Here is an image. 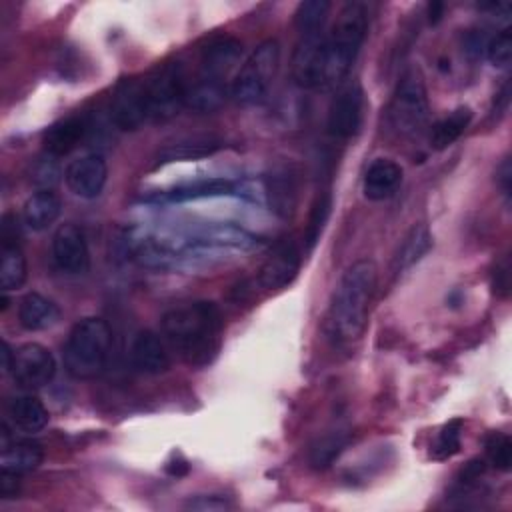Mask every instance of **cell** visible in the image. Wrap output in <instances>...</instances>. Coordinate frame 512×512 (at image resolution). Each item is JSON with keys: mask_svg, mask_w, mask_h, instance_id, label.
Segmentation results:
<instances>
[{"mask_svg": "<svg viewBox=\"0 0 512 512\" xmlns=\"http://www.w3.org/2000/svg\"><path fill=\"white\" fill-rule=\"evenodd\" d=\"M162 334L190 366L210 364L222 342V312L210 300H192L172 306L162 316Z\"/></svg>", "mask_w": 512, "mask_h": 512, "instance_id": "6da1fadb", "label": "cell"}, {"mask_svg": "<svg viewBox=\"0 0 512 512\" xmlns=\"http://www.w3.org/2000/svg\"><path fill=\"white\" fill-rule=\"evenodd\" d=\"M378 270L368 258L356 260L340 276L326 314V332L336 344L356 342L368 322Z\"/></svg>", "mask_w": 512, "mask_h": 512, "instance_id": "7a4b0ae2", "label": "cell"}, {"mask_svg": "<svg viewBox=\"0 0 512 512\" xmlns=\"http://www.w3.org/2000/svg\"><path fill=\"white\" fill-rule=\"evenodd\" d=\"M368 32V8L362 2H348L340 10L330 32L324 34L318 90L342 86L352 70Z\"/></svg>", "mask_w": 512, "mask_h": 512, "instance_id": "3957f363", "label": "cell"}, {"mask_svg": "<svg viewBox=\"0 0 512 512\" xmlns=\"http://www.w3.org/2000/svg\"><path fill=\"white\" fill-rule=\"evenodd\" d=\"M112 346V332L106 320L90 316L78 320L64 344V368L76 380H92L106 368Z\"/></svg>", "mask_w": 512, "mask_h": 512, "instance_id": "277c9868", "label": "cell"}, {"mask_svg": "<svg viewBox=\"0 0 512 512\" xmlns=\"http://www.w3.org/2000/svg\"><path fill=\"white\" fill-rule=\"evenodd\" d=\"M280 68V44L274 38L260 42L246 58L230 84V96L236 104L254 106L266 100Z\"/></svg>", "mask_w": 512, "mask_h": 512, "instance_id": "5b68a950", "label": "cell"}, {"mask_svg": "<svg viewBox=\"0 0 512 512\" xmlns=\"http://www.w3.org/2000/svg\"><path fill=\"white\" fill-rule=\"evenodd\" d=\"M388 126L400 138L418 134L428 120V94L418 70H406L390 98Z\"/></svg>", "mask_w": 512, "mask_h": 512, "instance_id": "8992f818", "label": "cell"}, {"mask_svg": "<svg viewBox=\"0 0 512 512\" xmlns=\"http://www.w3.org/2000/svg\"><path fill=\"white\" fill-rule=\"evenodd\" d=\"M148 106H150V120H164L184 106L186 100V74L180 62H166L158 66L150 76L144 78Z\"/></svg>", "mask_w": 512, "mask_h": 512, "instance_id": "52a82bcc", "label": "cell"}, {"mask_svg": "<svg viewBox=\"0 0 512 512\" xmlns=\"http://www.w3.org/2000/svg\"><path fill=\"white\" fill-rule=\"evenodd\" d=\"M10 372L18 386L26 390H38L52 382L56 374V360L46 346L38 342H28L14 350V362Z\"/></svg>", "mask_w": 512, "mask_h": 512, "instance_id": "ba28073f", "label": "cell"}, {"mask_svg": "<svg viewBox=\"0 0 512 512\" xmlns=\"http://www.w3.org/2000/svg\"><path fill=\"white\" fill-rule=\"evenodd\" d=\"M362 106H364L362 86L358 82L342 84L328 110V120H326L328 134L336 140L352 138L360 128Z\"/></svg>", "mask_w": 512, "mask_h": 512, "instance_id": "9c48e42d", "label": "cell"}, {"mask_svg": "<svg viewBox=\"0 0 512 512\" xmlns=\"http://www.w3.org/2000/svg\"><path fill=\"white\" fill-rule=\"evenodd\" d=\"M52 260L64 274L78 276L90 268L88 242L80 226L66 222L52 236Z\"/></svg>", "mask_w": 512, "mask_h": 512, "instance_id": "30bf717a", "label": "cell"}, {"mask_svg": "<svg viewBox=\"0 0 512 512\" xmlns=\"http://www.w3.org/2000/svg\"><path fill=\"white\" fill-rule=\"evenodd\" d=\"M110 114L114 124L120 130H136L144 122L150 120V106H148V96H146V86L144 80L130 78L118 84Z\"/></svg>", "mask_w": 512, "mask_h": 512, "instance_id": "8fae6325", "label": "cell"}, {"mask_svg": "<svg viewBox=\"0 0 512 512\" xmlns=\"http://www.w3.org/2000/svg\"><path fill=\"white\" fill-rule=\"evenodd\" d=\"M66 186L72 194L92 200L98 198L108 180V166L102 154H86L72 160L64 172Z\"/></svg>", "mask_w": 512, "mask_h": 512, "instance_id": "7c38bea8", "label": "cell"}, {"mask_svg": "<svg viewBox=\"0 0 512 512\" xmlns=\"http://www.w3.org/2000/svg\"><path fill=\"white\" fill-rule=\"evenodd\" d=\"M224 146V140L214 134H186L178 136L170 142H164L154 158V166L172 164V162H186V160H200L206 156L216 154Z\"/></svg>", "mask_w": 512, "mask_h": 512, "instance_id": "4fadbf2b", "label": "cell"}, {"mask_svg": "<svg viewBox=\"0 0 512 512\" xmlns=\"http://www.w3.org/2000/svg\"><path fill=\"white\" fill-rule=\"evenodd\" d=\"M300 250L294 242H284L264 260L258 270V282L266 290H282L294 282L300 270Z\"/></svg>", "mask_w": 512, "mask_h": 512, "instance_id": "5bb4252c", "label": "cell"}, {"mask_svg": "<svg viewBox=\"0 0 512 512\" xmlns=\"http://www.w3.org/2000/svg\"><path fill=\"white\" fill-rule=\"evenodd\" d=\"M242 54V44L232 36L212 38L200 54V74L198 80L224 84L226 74L238 62Z\"/></svg>", "mask_w": 512, "mask_h": 512, "instance_id": "9a60e30c", "label": "cell"}, {"mask_svg": "<svg viewBox=\"0 0 512 512\" xmlns=\"http://www.w3.org/2000/svg\"><path fill=\"white\" fill-rule=\"evenodd\" d=\"M324 34L326 32L300 34V40L292 54V78L300 88L318 90Z\"/></svg>", "mask_w": 512, "mask_h": 512, "instance_id": "2e32d148", "label": "cell"}, {"mask_svg": "<svg viewBox=\"0 0 512 512\" xmlns=\"http://www.w3.org/2000/svg\"><path fill=\"white\" fill-rule=\"evenodd\" d=\"M266 196L270 210L288 220L292 218L298 202V182L290 166H276L266 174Z\"/></svg>", "mask_w": 512, "mask_h": 512, "instance_id": "e0dca14e", "label": "cell"}, {"mask_svg": "<svg viewBox=\"0 0 512 512\" xmlns=\"http://www.w3.org/2000/svg\"><path fill=\"white\" fill-rule=\"evenodd\" d=\"M130 362L138 372L154 376L170 368V354L156 332L140 330L130 346Z\"/></svg>", "mask_w": 512, "mask_h": 512, "instance_id": "ac0fdd59", "label": "cell"}, {"mask_svg": "<svg viewBox=\"0 0 512 512\" xmlns=\"http://www.w3.org/2000/svg\"><path fill=\"white\" fill-rule=\"evenodd\" d=\"M404 178L402 166L390 158H376L364 172L362 192L368 200L380 202L396 194Z\"/></svg>", "mask_w": 512, "mask_h": 512, "instance_id": "d6986e66", "label": "cell"}, {"mask_svg": "<svg viewBox=\"0 0 512 512\" xmlns=\"http://www.w3.org/2000/svg\"><path fill=\"white\" fill-rule=\"evenodd\" d=\"M6 414L14 428L26 434H36L44 430L50 418L46 406L32 394H18L10 398L6 404Z\"/></svg>", "mask_w": 512, "mask_h": 512, "instance_id": "ffe728a7", "label": "cell"}, {"mask_svg": "<svg viewBox=\"0 0 512 512\" xmlns=\"http://www.w3.org/2000/svg\"><path fill=\"white\" fill-rule=\"evenodd\" d=\"M18 320L30 332L46 330L60 320V308L38 292H28L18 302Z\"/></svg>", "mask_w": 512, "mask_h": 512, "instance_id": "44dd1931", "label": "cell"}, {"mask_svg": "<svg viewBox=\"0 0 512 512\" xmlns=\"http://www.w3.org/2000/svg\"><path fill=\"white\" fill-rule=\"evenodd\" d=\"M44 452L42 446L34 440H2L0 452V468L14 474H26L42 464Z\"/></svg>", "mask_w": 512, "mask_h": 512, "instance_id": "7402d4cb", "label": "cell"}, {"mask_svg": "<svg viewBox=\"0 0 512 512\" xmlns=\"http://www.w3.org/2000/svg\"><path fill=\"white\" fill-rule=\"evenodd\" d=\"M62 210V202L60 198L50 190V188H42L38 192H34L22 208V220L24 224L34 230V232H42L48 226H52Z\"/></svg>", "mask_w": 512, "mask_h": 512, "instance_id": "603a6c76", "label": "cell"}, {"mask_svg": "<svg viewBox=\"0 0 512 512\" xmlns=\"http://www.w3.org/2000/svg\"><path fill=\"white\" fill-rule=\"evenodd\" d=\"M430 248H432V234L428 226L426 224L412 226L398 246V252L392 262V272L402 274L404 270L412 268L418 260H422L428 254Z\"/></svg>", "mask_w": 512, "mask_h": 512, "instance_id": "cb8c5ba5", "label": "cell"}, {"mask_svg": "<svg viewBox=\"0 0 512 512\" xmlns=\"http://www.w3.org/2000/svg\"><path fill=\"white\" fill-rule=\"evenodd\" d=\"M84 132H86V122L78 116H70L66 120L56 122L54 126H50L46 130L44 146H46L48 154L64 156L80 144V140L84 138Z\"/></svg>", "mask_w": 512, "mask_h": 512, "instance_id": "d4e9b609", "label": "cell"}, {"mask_svg": "<svg viewBox=\"0 0 512 512\" xmlns=\"http://www.w3.org/2000/svg\"><path fill=\"white\" fill-rule=\"evenodd\" d=\"M472 120V110L468 106H460L456 108L452 114H448L446 118L438 120L432 130H430V146L434 150H444L448 146H452L462 132L468 128Z\"/></svg>", "mask_w": 512, "mask_h": 512, "instance_id": "484cf974", "label": "cell"}, {"mask_svg": "<svg viewBox=\"0 0 512 512\" xmlns=\"http://www.w3.org/2000/svg\"><path fill=\"white\" fill-rule=\"evenodd\" d=\"M224 96H226L224 84L196 78L192 84H188L184 106L196 112H212L220 108V104L224 102Z\"/></svg>", "mask_w": 512, "mask_h": 512, "instance_id": "4316f807", "label": "cell"}, {"mask_svg": "<svg viewBox=\"0 0 512 512\" xmlns=\"http://www.w3.org/2000/svg\"><path fill=\"white\" fill-rule=\"evenodd\" d=\"M26 282V258L18 244H2L0 286L4 292L18 290Z\"/></svg>", "mask_w": 512, "mask_h": 512, "instance_id": "83f0119b", "label": "cell"}, {"mask_svg": "<svg viewBox=\"0 0 512 512\" xmlns=\"http://www.w3.org/2000/svg\"><path fill=\"white\" fill-rule=\"evenodd\" d=\"M332 4L328 0H306L300 2L294 14L298 34H318L324 32Z\"/></svg>", "mask_w": 512, "mask_h": 512, "instance_id": "f1b7e54d", "label": "cell"}, {"mask_svg": "<svg viewBox=\"0 0 512 512\" xmlns=\"http://www.w3.org/2000/svg\"><path fill=\"white\" fill-rule=\"evenodd\" d=\"M348 444V434L346 432H330L322 438H318L312 448H310V464L314 468H326L330 466L340 452Z\"/></svg>", "mask_w": 512, "mask_h": 512, "instance_id": "f546056e", "label": "cell"}, {"mask_svg": "<svg viewBox=\"0 0 512 512\" xmlns=\"http://www.w3.org/2000/svg\"><path fill=\"white\" fill-rule=\"evenodd\" d=\"M232 182L224 178H212V180H200L182 188H176L168 194L170 200L182 202V200H194V198H208V196H222L232 192Z\"/></svg>", "mask_w": 512, "mask_h": 512, "instance_id": "4dcf8cb0", "label": "cell"}, {"mask_svg": "<svg viewBox=\"0 0 512 512\" xmlns=\"http://www.w3.org/2000/svg\"><path fill=\"white\" fill-rule=\"evenodd\" d=\"M460 436H462V420L454 418L442 426L436 436V442L430 448V456L434 460H448L460 450Z\"/></svg>", "mask_w": 512, "mask_h": 512, "instance_id": "1f68e13d", "label": "cell"}, {"mask_svg": "<svg viewBox=\"0 0 512 512\" xmlns=\"http://www.w3.org/2000/svg\"><path fill=\"white\" fill-rule=\"evenodd\" d=\"M484 448H486V458L488 462L506 472L510 470L512 466V440L508 434L504 432H492L486 436V442H484Z\"/></svg>", "mask_w": 512, "mask_h": 512, "instance_id": "d6a6232c", "label": "cell"}, {"mask_svg": "<svg viewBox=\"0 0 512 512\" xmlns=\"http://www.w3.org/2000/svg\"><path fill=\"white\" fill-rule=\"evenodd\" d=\"M330 208H332V198L328 192L320 194L310 210V218H308V226H306V248L312 250L314 244L320 240V234L324 230V224L330 216Z\"/></svg>", "mask_w": 512, "mask_h": 512, "instance_id": "836d02e7", "label": "cell"}, {"mask_svg": "<svg viewBox=\"0 0 512 512\" xmlns=\"http://www.w3.org/2000/svg\"><path fill=\"white\" fill-rule=\"evenodd\" d=\"M484 54L488 56L492 66L506 68L512 58V32L506 28V30L498 32L494 38H490Z\"/></svg>", "mask_w": 512, "mask_h": 512, "instance_id": "e575fe53", "label": "cell"}, {"mask_svg": "<svg viewBox=\"0 0 512 512\" xmlns=\"http://www.w3.org/2000/svg\"><path fill=\"white\" fill-rule=\"evenodd\" d=\"M230 508L232 504L222 496H196L194 500L186 502V510H198V512H222Z\"/></svg>", "mask_w": 512, "mask_h": 512, "instance_id": "d590c367", "label": "cell"}, {"mask_svg": "<svg viewBox=\"0 0 512 512\" xmlns=\"http://www.w3.org/2000/svg\"><path fill=\"white\" fill-rule=\"evenodd\" d=\"M486 44H488V38H486L482 32H478V30L468 32L466 38H464V48H466V52H468L472 58L482 56V54L486 52Z\"/></svg>", "mask_w": 512, "mask_h": 512, "instance_id": "8d00e7d4", "label": "cell"}, {"mask_svg": "<svg viewBox=\"0 0 512 512\" xmlns=\"http://www.w3.org/2000/svg\"><path fill=\"white\" fill-rule=\"evenodd\" d=\"M20 490V474L14 472H0V496L2 498H14Z\"/></svg>", "mask_w": 512, "mask_h": 512, "instance_id": "74e56055", "label": "cell"}, {"mask_svg": "<svg viewBox=\"0 0 512 512\" xmlns=\"http://www.w3.org/2000/svg\"><path fill=\"white\" fill-rule=\"evenodd\" d=\"M510 178H512V168H510V160L506 158L498 170V180L506 198H510Z\"/></svg>", "mask_w": 512, "mask_h": 512, "instance_id": "f35d334b", "label": "cell"}, {"mask_svg": "<svg viewBox=\"0 0 512 512\" xmlns=\"http://www.w3.org/2000/svg\"><path fill=\"white\" fill-rule=\"evenodd\" d=\"M14 362V350L8 346V342H2V372H10Z\"/></svg>", "mask_w": 512, "mask_h": 512, "instance_id": "ab89813d", "label": "cell"}, {"mask_svg": "<svg viewBox=\"0 0 512 512\" xmlns=\"http://www.w3.org/2000/svg\"><path fill=\"white\" fill-rule=\"evenodd\" d=\"M442 12H444V4L442 2H432L428 6V16H430V22L436 24L440 18H442Z\"/></svg>", "mask_w": 512, "mask_h": 512, "instance_id": "60d3db41", "label": "cell"}]
</instances>
